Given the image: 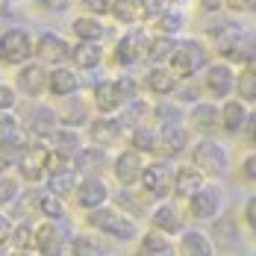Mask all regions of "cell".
Segmentation results:
<instances>
[{
    "instance_id": "obj_1",
    "label": "cell",
    "mask_w": 256,
    "mask_h": 256,
    "mask_svg": "<svg viewBox=\"0 0 256 256\" xmlns=\"http://www.w3.org/2000/svg\"><path fill=\"white\" fill-rule=\"evenodd\" d=\"M204 32L212 38V44H215V53L218 56H224L221 62H242L244 68L248 65H256V50H254V36H250V30H244V26L232 24L227 18H221V15H215V21H209L204 26Z\"/></svg>"
},
{
    "instance_id": "obj_2",
    "label": "cell",
    "mask_w": 256,
    "mask_h": 256,
    "mask_svg": "<svg viewBox=\"0 0 256 256\" xmlns=\"http://www.w3.org/2000/svg\"><path fill=\"white\" fill-rule=\"evenodd\" d=\"M138 88H142V82L132 74L100 80L92 88V106L98 109V115H118L127 103L138 100Z\"/></svg>"
},
{
    "instance_id": "obj_3",
    "label": "cell",
    "mask_w": 256,
    "mask_h": 256,
    "mask_svg": "<svg viewBox=\"0 0 256 256\" xmlns=\"http://www.w3.org/2000/svg\"><path fill=\"white\" fill-rule=\"evenodd\" d=\"M186 154L192 156V168L194 171H200L204 180H221L227 177V171H230V150L218 142V138H198L194 144H188V150Z\"/></svg>"
},
{
    "instance_id": "obj_4",
    "label": "cell",
    "mask_w": 256,
    "mask_h": 256,
    "mask_svg": "<svg viewBox=\"0 0 256 256\" xmlns=\"http://www.w3.org/2000/svg\"><path fill=\"white\" fill-rule=\"evenodd\" d=\"M82 221L88 224V230H98V232H103V236H109V238H115V242H121V244L138 238V224H136L132 218H127L121 209H115L112 204L86 212Z\"/></svg>"
},
{
    "instance_id": "obj_5",
    "label": "cell",
    "mask_w": 256,
    "mask_h": 256,
    "mask_svg": "<svg viewBox=\"0 0 256 256\" xmlns=\"http://www.w3.org/2000/svg\"><path fill=\"white\" fill-rule=\"evenodd\" d=\"M206 65H209V50L200 38H177L174 53L168 59V71L182 82V80H192L194 74H200Z\"/></svg>"
},
{
    "instance_id": "obj_6",
    "label": "cell",
    "mask_w": 256,
    "mask_h": 256,
    "mask_svg": "<svg viewBox=\"0 0 256 256\" xmlns=\"http://www.w3.org/2000/svg\"><path fill=\"white\" fill-rule=\"evenodd\" d=\"M50 144L48 142H26V148L21 150V156L15 159V168L21 174V182L26 186H38L44 182V174H48V165H50Z\"/></svg>"
},
{
    "instance_id": "obj_7",
    "label": "cell",
    "mask_w": 256,
    "mask_h": 256,
    "mask_svg": "<svg viewBox=\"0 0 256 256\" xmlns=\"http://www.w3.org/2000/svg\"><path fill=\"white\" fill-rule=\"evenodd\" d=\"M148 42H150V32L144 26H130L127 32L115 42V48H112V65L115 68H132V65L144 62Z\"/></svg>"
},
{
    "instance_id": "obj_8",
    "label": "cell",
    "mask_w": 256,
    "mask_h": 256,
    "mask_svg": "<svg viewBox=\"0 0 256 256\" xmlns=\"http://www.w3.org/2000/svg\"><path fill=\"white\" fill-rule=\"evenodd\" d=\"M171 180H174V162L171 159H150L142 168L138 186L148 194V200H165L171 194Z\"/></svg>"
},
{
    "instance_id": "obj_9",
    "label": "cell",
    "mask_w": 256,
    "mask_h": 256,
    "mask_svg": "<svg viewBox=\"0 0 256 256\" xmlns=\"http://www.w3.org/2000/svg\"><path fill=\"white\" fill-rule=\"evenodd\" d=\"M30 59H32V32L24 26H6L0 32V62L18 68Z\"/></svg>"
},
{
    "instance_id": "obj_10",
    "label": "cell",
    "mask_w": 256,
    "mask_h": 256,
    "mask_svg": "<svg viewBox=\"0 0 256 256\" xmlns=\"http://www.w3.org/2000/svg\"><path fill=\"white\" fill-rule=\"evenodd\" d=\"M186 209L194 221H215L221 212H224V192L215 186V182H204L188 200H186Z\"/></svg>"
},
{
    "instance_id": "obj_11",
    "label": "cell",
    "mask_w": 256,
    "mask_h": 256,
    "mask_svg": "<svg viewBox=\"0 0 256 256\" xmlns=\"http://www.w3.org/2000/svg\"><path fill=\"white\" fill-rule=\"evenodd\" d=\"M71 230L62 221H42L36 224V256H65L68 254Z\"/></svg>"
},
{
    "instance_id": "obj_12",
    "label": "cell",
    "mask_w": 256,
    "mask_h": 256,
    "mask_svg": "<svg viewBox=\"0 0 256 256\" xmlns=\"http://www.w3.org/2000/svg\"><path fill=\"white\" fill-rule=\"evenodd\" d=\"M77 182H80V174L74 168V162L50 156V165H48V174H44V192L59 198V200H65L68 194H74Z\"/></svg>"
},
{
    "instance_id": "obj_13",
    "label": "cell",
    "mask_w": 256,
    "mask_h": 256,
    "mask_svg": "<svg viewBox=\"0 0 256 256\" xmlns=\"http://www.w3.org/2000/svg\"><path fill=\"white\" fill-rule=\"evenodd\" d=\"M68 56H71V42L68 38H62L59 32H42L38 38H32V59L36 62H42V65H65L68 62Z\"/></svg>"
},
{
    "instance_id": "obj_14",
    "label": "cell",
    "mask_w": 256,
    "mask_h": 256,
    "mask_svg": "<svg viewBox=\"0 0 256 256\" xmlns=\"http://www.w3.org/2000/svg\"><path fill=\"white\" fill-rule=\"evenodd\" d=\"M15 92L24 94L30 100L48 94V68L36 59H30L24 65H18V74H15Z\"/></svg>"
},
{
    "instance_id": "obj_15",
    "label": "cell",
    "mask_w": 256,
    "mask_h": 256,
    "mask_svg": "<svg viewBox=\"0 0 256 256\" xmlns=\"http://www.w3.org/2000/svg\"><path fill=\"white\" fill-rule=\"evenodd\" d=\"M204 86L206 92L215 98V100H227L232 98V86H236V68L230 62H209L204 68Z\"/></svg>"
},
{
    "instance_id": "obj_16",
    "label": "cell",
    "mask_w": 256,
    "mask_h": 256,
    "mask_svg": "<svg viewBox=\"0 0 256 256\" xmlns=\"http://www.w3.org/2000/svg\"><path fill=\"white\" fill-rule=\"evenodd\" d=\"M112 198V188L103 177H80L77 188H74V204L86 212L98 209V206H106Z\"/></svg>"
},
{
    "instance_id": "obj_17",
    "label": "cell",
    "mask_w": 256,
    "mask_h": 256,
    "mask_svg": "<svg viewBox=\"0 0 256 256\" xmlns=\"http://www.w3.org/2000/svg\"><path fill=\"white\" fill-rule=\"evenodd\" d=\"M21 130L26 132V138H32V142H50V136L59 130L56 112L50 106H44V103H36L30 109V115L24 118V127Z\"/></svg>"
},
{
    "instance_id": "obj_18",
    "label": "cell",
    "mask_w": 256,
    "mask_h": 256,
    "mask_svg": "<svg viewBox=\"0 0 256 256\" xmlns=\"http://www.w3.org/2000/svg\"><path fill=\"white\" fill-rule=\"evenodd\" d=\"M159 130V159H180L192 144V132L186 124H162Z\"/></svg>"
},
{
    "instance_id": "obj_19",
    "label": "cell",
    "mask_w": 256,
    "mask_h": 256,
    "mask_svg": "<svg viewBox=\"0 0 256 256\" xmlns=\"http://www.w3.org/2000/svg\"><path fill=\"white\" fill-rule=\"evenodd\" d=\"M53 112H56L59 127H68V130H80V127H86V124L92 121V103L82 100L80 94L62 98L59 109H53Z\"/></svg>"
},
{
    "instance_id": "obj_20",
    "label": "cell",
    "mask_w": 256,
    "mask_h": 256,
    "mask_svg": "<svg viewBox=\"0 0 256 256\" xmlns=\"http://www.w3.org/2000/svg\"><path fill=\"white\" fill-rule=\"evenodd\" d=\"M74 168L80 177H103L106 168H112V156L106 148H94V144H82L80 154L74 156Z\"/></svg>"
},
{
    "instance_id": "obj_21",
    "label": "cell",
    "mask_w": 256,
    "mask_h": 256,
    "mask_svg": "<svg viewBox=\"0 0 256 256\" xmlns=\"http://www.w3.org/2000/svg\"><path fill=\"white\" fill-rule=\"evenodd\" d=\"M142 168H144V156L136 154V150H121L112 159V174L118 180V188H136L138 177H142Z\"/></svg>"
},
{
    "instance_id": "obj_22",
    "label": "cell",
    "mask_w": 256,
    "mask_h": 256,
    "mask_svg": "<svg viewBox=\"0 0 256 256\" xmlns=\"http://www.w3.org/2000/svg\"><path fill=\"white\" fill-rule=\"evenodd\" d=\"M186 121H188V132H198V138H215V132H218V106L198 100L188 109Z\"/></svg>"
},
{
    "instance_id": "obj_23",
    "label": "cell",
    "mask_w": 256,
    "mask_h": 256,
    "mask_svg": "<svg viewBox=\"0 0 256 256\" xmlns=\"http://www.w3.org/2000/svg\"><path fill=\"white\" fill-rule=\"evenodd\" d=\"M86 132H88V142L94 148H106V150L112 144H118V138L124 136V130H121L115 115H98V118H92L86 124Z\"/></svg>"
},
{
    "instance_id": "obj_24",
    "label": "cell",
    "mask_w": 256,
    "mask_h": 256,
    "mask_svg": "<svg viewBox=\"0 0 256 256\" xmlns=\"http://www.w3.org/2000/svg\"><path fill=\"white\" fill-rule=\"evenodd\" d=\"M148 215H150L154 230H159L162 236H168V238H171V236H180V232L186 230V221H182L180 209L174 204H168V200H159Z\"/></svg>"
},
{
    "instance_id": "obj_25",
    "label": "cell",
    "mask_w": 256,
    "mask_h": 256,
    "mask_svg": "<svg viewBox=\"0 0 256 256\" xmlns=\"http://www.w3.org/2000/svg\"><path fill=\"white\" fill-rule=\"evenodd\" d=\"M80 86H82V80L71 65H56V68L48 71V92L59 100L71 98V94H80Z\"/></svg>"
},
{
    "instance_id": "obj_26",
    "label": "cell",
    "mask_w": 256,
    "mask_h": 256,
    "mask_svg": "<svg viewBox=\"0 0 256 256\" xmlns=\"http://www.w3.org/2000/svg\"><path fill=\"white\" fill-rule=\"evenodd\" d=\"M248 115H250V106H244L236 98H227L218 106V130H224L227 136H238L244 121H248Z\"/></svg>"
},
{
    "instance_id": "obj_27",
    "label": "cell",
    "mask_w": 256,
    "mask_h": 256,
    "mask_svg": "<svg viewBox=\"0 0 256 256\" xmlns=\"http://www.w3.org/2000/svg\"><path fill=\"white\" fill-rule=\"evenodd\" d=\"M174 254L177 256H215V244H212L209 232L192 227V230L180 232V242L174 244Z\"/></svg>"
},
{
    "instance_id": "obj_28",
    "label": "cell",
    "mask_w": 256,
    "mask_h": 256,
    "mask_svg": "<svg viewBox=\"0 0 256 256\" xmlns=\"http://www.w3.org/2000/svg\"><path fill=\"white\" fill-rule=\"evenodd\" d=\"M212 244H215V250L221 248V250H236L238 244H242V238H238V221H236V215H218L215 221H212Z\"/></svg>"
},
{
    "instance_id": "obj_29",
    "label": "cell",
    "mask_w": 256,
    "mask_h": 256,
    "mask_svg": "<svg viewBox=\"0 0 256 256\" xmlns=\"http://www.w3.org/2000/svg\"><path fill=\"white\" fill-rule=\"evenodd\" d=\"M206 180L200 171H194L192 165H174V180H171V194L180 200H188Z\"/></svg>"
},
{
    "instance_id": "obj_30",
    "label": "cell",
    "mask_w": 256,
    "mask_h": 256,
    "mask_svg": "<svg viewBox=\"0 0 256 256\" xmlns=\"http://www.w3.org/2000/svg\"><path fill=\"white\" fill-rule=\"evenodd\" d=\"M50 154L56 159H65V162H74V156L80 154L82 148V138H80V130H68V127H59L50 136Z\"/></svg>"
},
{
    "instance_id": "obj_31",
    "label": "cell",
    "mask_w": 256,
    "mask_h": 256,
    "mask_svg": "<svg viewBox=\"0 0 256 256\" xmlns=\"http://www.w3.org/2000/svg\"><path fill=\"white\" fill-rule=\"evenodd\" d=\"M68 62H74V71H94L103 65V48L98 42H77L71 44Z\"/></svg>"
},
{
    "instance_id": "obj_32",
    "label": "cell",
    "mask_w": 256,
    "mask_h": 256,
    "mask_svg": "<svg viewBox=\"0 0 256 256\" xmlns=\"http://www.w3.org/2000/svg\"><path fill=\"white\" fill-rule=\"evenodd\" d=\"M130 150L159 159V130L154 124H138L130 130Z\"/></svg>"
},
{
    "instance_id": "obj_33",
    "label": "cell",
    "mask_w": 256,
    "mask_h": 256,
    "mask_svg": "<svg viewBox=\"0 0 256 256\" xmlns=\"http://www.w3.org/2000/svg\"><path fill=\"white\" fill-rule=\"evenodd\" d=\"M109 200H115V209H121L127 218H132V221H138V218H144L148 212H150V206H148V198L144 194H136L132 188H118Z\"/></svg>"
},
{
    "instance_id": "obj_34",
    "label": "cell",
    "mask_w": 256,
    "mask_h": 256,
    "mask_svg": "<svg viewBox=\"0 0 256 256\" xmlns=\"http://www.w3.org/2000/svg\"><path fill=\"white\" fill-rule=\"evenodd\" d=\"M144 88L150 92V94H159V98H168V94H174L180 86V80L168 71V65H159V68H148L144 71Z\"/></svg>"
},
{
    "instance_id": "obj_35",
    "label": "cell",
    "mask_w": 256,
    "mask_h": 256,
    "mask_svg": "<svg viewBox=\"0 0 256 256\" xmlns=\"http://www.w3.org/2000/svg\"><path fill=\"white\" fill-rule=\"evenodd\" d=\"M182 26H186V15L180 12L177 6H165L150 21V30H154L156 36H165V38H180Z\"/></svg>"
},
{
    "instance_id": "obj_36",
    "label": "cell",
    "mask_w": 256,
    "mask_h": 256,
    "mask_svg": "<svg viewBox=\"0 0 256 256\" xmlns=\"http://www.w3.org/2000/svg\"><path fill=\"white\" fill-rule=\"evenodd\" d=\"M138 256H177V254H174L171 238L150 227L148 232H138Z\"/></svg>"
},
{
    "instance_id": "obj_37",
    "label": "cell",
    "mask_w": 256,
    "mask_h": 256,
    "mask_svg": "<svg viewBox=\"0 0 256 256\" xmlns=\"http://www.w3.org/2000/svg\"><path fill=\"white\" fill-rule=\"evenodd\" d=\"M68 254L71 256H109V250H106V244L94 232H71Z\"/></svg>"
},
{
    "instance_id": "obj_38",
    "label": "cell",
    "mask_w": 256,
    "mask_h": 256,
    "mask_svg": "<svg viewBox=\"0 0 256 256\" xmlns=\"http://www.w3.org/2000/svg\"><path fill=\"white\" fill-rule=\"evenodd\" d=\"M71 32L77 36V42H98L100 44L103 36H106V26H103L100 18L94 15H77L71 21Z\"/></svg>"
},
{
    "instance_id": "obj_39",
    "label": "cell",
    "mask_w": 256,
    "mask_h": 256,
    "mask_svg": "<svg viewBox=\"0 0 256 256\" xmlns=\"http://www.w3.org/2000/svg\"><path fill=\"white\" fill-rule=\"evenodd\" d=\"M232 98L242 100L244 106L256 103V68L248 65L242 71H236V86H232Z\"/></svg>"
},
{
    "instance_id": "obj_40",
    "label": "cell",
    "mask_w": 256,
    "mask_h": 256,
    "mask_svg": "<svg viewBox=\"0 0 256 256\" xmlns=\"http://www.w3.org/2000/svg\"><path fill=\"white\" fill-rule=\"evenodd\" d=\"M6 248L9 250H26V254H32L36 250V224L32 221H15Z\"/></svg>"
},
{
    "instance_id": "obj_41",
    "label": "cell",
    "mask_w": 256,
    "mask_h": 256,
    "mask_svg": "<svg viewBox=\"0 0 256 256\" xmlns=\"http://www.w3.org/2000/svg\"><path fill=\"white\" fill-rule=\"evenodd\" d=\"M36 212H38L44 221H65V218H68V206H65V200L53 198V194H48V192L36 194Z\"/></svg>"
},
{
    "instance_id": "obj_42",
    "label": "cell",
    "mask_w": 256,
    "mask_h": 256,
    "mask_svg": "<svg viewBox=\"0 0 256 256\" xmlns=\"http://www.w3.org/2000/svg\"><path fill=\"white\" fill-rule=\"evenodd\" d=\"M174 44H177V38H165V36H150V42H148V62H150V68H159V65H168V59H171V53H174Z\"/></svg>"
},
{
    "instance_id": "obj_43",
    "label": "cell",
    "mask_w": 256,
    "mask_h": 256,
    "mask_svg": "<svg viewBox=\"0 0 256 256\" xmlns=\"http://www.w3.org/2000/svg\"><path fill=\"white\" fill-rule=\"evenodd\" d=\"M109 15L124 26H136L142 21V12H138V3L136 0H112L109 3Z\"/></svg>"
},
{
    "instance_id": "obj_44",
    "label": "cell",
    "mask_w": 256,
    "mask_h": 256,
    "mask_svg": "<svg viewBox=\"0 0 256 256\" xmlns=\"http://www.w3.org/2000/svg\"><path fill=\"white\" fill-rule=\"evenodd\" d=\"M150 115H154V127H162V124H182L186 121V112L180 109L177 103H156L154 109H150Z\"/></svg>"
},
{
    "instance_id": "obj_45",
    "label": "cell",
    "mask_w": 256,
    "mask_h": 256,
    "mask_svg": "<svg viewBox=\"0 0 256 256\" xmlns=\"http://www.w3.org/2000/svg\"><path fill=\"white\" fill-rule=\"evenodd\" d=\"M21 180L12 177V174H0V212L3 206H12L18 198H21Z\"/></svg>"
},
{
    "instance_id": "obj_46",
    "label": "cell",
    "mask_w": 256,
    "mask_h": 256,
    "mask_svg": "<svg viewBox=\"0 0 256 256\" xmlns=\"http://www.w3.org/2000/svg\"><path fill=\"white\" fill-rule=\"evenodd\" d=\"M136 3H138V12H142V21H144V24H150L156 15L168 6L165 0H136Z\"/></svg>"
},
{
    "instance_id": "obj_47",
    "label": "cell",
    "mask_w": 256,
    "mask_h": 256,
    "mask_svg": "<svg viewBox=\"0 0 256 256\" xmlns=\"http://www.w3.org/2000/svg\"><path fill=\"white\" fill-rule=\"evenodd\" d=\"M18 106V92L9 82H0V112H15Z\"/></svg>"
},
{
    "instance_id": "obj_48",
    "label": "cell",
    "mask_w": 256,
    "mask_h": 256,
    "mask_svg": "<svg viewBox=\"0 0 256 256\" xmlns=\"http://www.w3.org/2000/svg\"><path fill=\"white\" fill-rule=\"evenodd\" d=\"M15 130H21V121L15 118V112H0V142L9 138Z\"/></svg>"
},
{
    "instance_id": "obj_49",
    "label": "cell",
    "mask_w": 256,
    "mask_h": 256,
    "mask_svg": "<svg viewBox=\"0 0 256 256\" xmlns=\"http://www.w3.org/2000/svg\"><path fill=\"white\" fill-rule=\"evenodd\" d=\"M88 12L86 15H94V18H100V15H109V3L112 0H80Z\"/></svg>"
},
{
    "instance_id": "obj_50",
    "label": "cell",
    "mask_w": 256,
    "mask_h": 256,
    "mask_svg": "<svg viewBox=\"0 0 256 256\" xmlns=\"http://www.w3.org/2000/svg\"><path fill=\"white\" fill-rule=\"evenodd\" d=\"M242 180H244L248 186H254L256 182V154L244 156V162H242Z\"/></svg>"
},
{
    "instance_id": "obj_51",
    "label": "cell",
    "mask_w": 256,
    "mask_h": 256,
    "mask_svg": "<svg viewBox=\"0 0 256 256\" xmlns=\"http://www.w3.org/2000/svg\"><path fill=\"white\" fill-rule=\"evenodd\" d=\"M242 221H244V227H248V230H254V227H256V198H254V194L244 200V209H242Z\"/></svg>"
},
{
    "instance_id": "obj_52",
    "label": "cell",
    "mask_w": 256,
    "mask_h": 256,
    "mask_svg": "<svg viewBox=\"0 0 256 256\" xmlns=\"http://www.w3.org/2000/svg\"><path fill=\"white\" fill-rule=\"evenodd\" d=\"M224 9H230V12H236V15H242V12H254L256 9V0H224Z\"/></svg>"
},
{
    "instance_id": "obj_53",
    "label": "cell",
    "mask_w": 256,
    "mask_h": 256,
    "mask_svg": "<svg viewBox=\"0 0 256 256\" xmlns=\"http://www.w3.org/2000/svg\"><path fill=\"white\" fill-rule=\"evenodd\" d=\"M12 227H15L12 215L0 212V248H6V244H9V236H12Z\"/></svg>"
},
{
    "instance_id": "obj_54",
    "label": "cell",
    "mask_w": 256,
    "mask_h": 256,
    "mask_svg": "<svg viewBox=\"0 0 256 256\" xmlns=\"http://www.w3.org/2000/svg\"><path fill=\"white\" fill-rule=\"evenodd\" d=\"M198 3L206 15H221V9H224V0H198Z\"/></svg>"
},
{
    "instance_id": "obj_55",
    "label": "cell",
    "mask_w": 256,
    "mask_h": 256,
    "mask_svg": "<svg viewBox=\"0 0 256 256\" xmlns=\"http://www.w3.org/2000/svg\"><path fill=\"white\" fill-rule=\"evenodd\" d=\"M48 12H65V9H71V0H38Z\"/></svg>"
},
{
    "instance_id": "obj_56",
    "label": "cell",
    "mask_w": 256,
    "mask_h": 256,
    "mask_svg": "<svg viewBox=\"0 0 256 256\" xmlns=\"http://www.w3.org/2000/svg\"><path fill=\"white\" fill-rule=\"evenodd\" d=\"M254 132H256V112L250 109V115H248V121H244V127H242V136L254 144Z\"/></svg>"
},
{
    "instance_id": "obj_57",
    "label": "cell",
    "mask_w": 256,
    "mask_h": 256,
    "mask_svg": "<svg viewBox=\"0 0 256 256\" xmlns=\"http://www.w3.org/2000/svg\"><path fill=\"white\" fill-rule=\"evenodd\" d=\"M9 168H12V165H9V162H6V159H3V156H0V174H6V171H9Z\"/></svg>"
},
{
    "instance_id": "obj_58",
    "label": "cell",
    "mask_w": 256,
    "mask_h": 256,
    "mask_svg": "<svg viewBox=\"0 0 256 256\" xmlns=\"http://www.w3.org/2000/svg\"><path fill=\"white\" fill-rule=\"evenodd\" d=\"M165 3H168V6H177V9H180V6H186L188 0H165Z\"/></svg>"
},
{
    "instance_id": "obj_59",
    "label": "cell",
    "mask_w": 256,
    "mask_h": 256,
    "mask_svg": "<svg viewBox=\"0 0 256 256\" xmlns=\"http://www.w3.org/2000/svg\"><path fill=\"white\" fill-rule=\"evenodd\" d=\"M6 256H36V254H26V250H9Z\"/></svg>"
}]
</instances>
